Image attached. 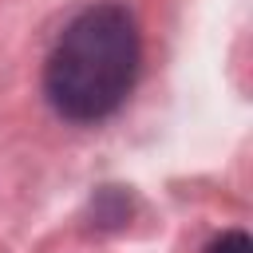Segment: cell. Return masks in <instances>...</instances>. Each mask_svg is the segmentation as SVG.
I'll return each instance as SVG.
<instances>
[{"label":"cell","instance_id":"cell-2","mask_svg":"<svg viewBox=\"0 0 253 253\" xmlns=\"http://www.w3.org/2000/svg\"><path fill=\"white\" fill-rule=\"evenodd\" d=\"M206 253H253V241H249L241 229H229V233L213 237V241L206 245Z\"/></svg>","mask_w":253,"mask_h":253},{"label":"cell","instance_id":"cell-1","mask_svg":"<svg viewBox=\"0 0 253 253\" xmlns=\"http://www.w3.org/2000/svg\"><path fill=\"white\" fill-rule=\"evenodd\" d=\"M138 63L142 36L134 12L119 0H99L75 12L55 36L43 63V95L67 123H103L126 103Z\"/></svg>","mask_w":253,"mask_h":253}]
</instances>
